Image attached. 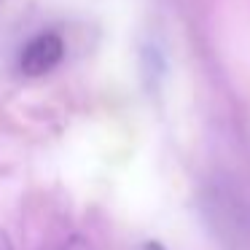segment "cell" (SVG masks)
Instances as JSON below:
<instances>
[{
	"label": "cell",
	"instance_id": "6da1fadb",
	"mask_svg": "<svg viewBox=\"0 0 250 250\" xmlns=\"http://www.w3.org/2000/svg\"><path fill=\"white\" fill-rule=\"evenodd\" d=\"M65 57V43L57 33H41L30 41L19 54V70L24 76H46L51 73Z\"/></svg>",
	"mask_w": 250,
	"mask_h": 250
},
{
	"label": "cell",
	"instance_id": "7a4b0ae2",
	"mask_svg": "<svg viewBox=\"0 0 250 250\" xmlns=\"http://www.w3.org/2000/svg\"><path fill=\"white\" fill-rule=\"evenodd\" d=\"M60 250H94V245L86 237H81V234H73L70 239H65V245Z\"/></svg>",
	"mask_w": 250,
	"mask_h": 250
},
{
	"label": "cell",
	"instance_id": "3957f363",
	"mask_svg": "<svg viewBox=\"0 0 250 250\" xmlns=\"http://www.w3.org/2000/svg\"><path fill=\"white\" fill-rule=\"evenodd\" d=\"M0 250H14V242H11V237H8L3 229H0Z\"/></svg>",
	"mask_w": 250,
	"mask_h": 250
},
{
	"label": "cell",
	"instance_id": "277c9868",
	"mask_svg": "<svg viewBox=\"0 0 250 250\" xmlns=\"http://www.w3.org/2000/svg\"><path fill=\"white\" fill-rule=\"evenodd\" d=\"M146 250H164V248H159V245H148Z\"/></svg>",
	"mask_w": 250,
	"mask_h": 250
}]
</instances>
